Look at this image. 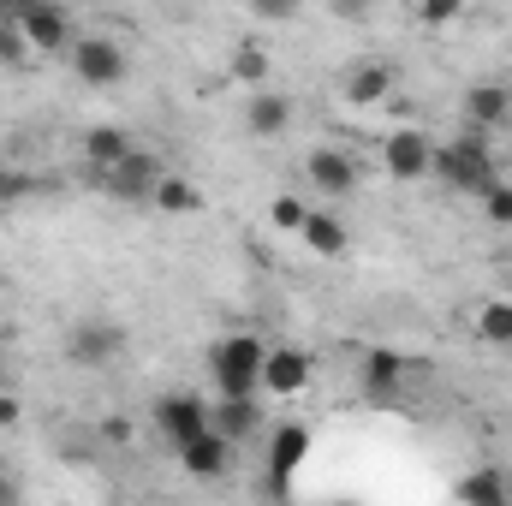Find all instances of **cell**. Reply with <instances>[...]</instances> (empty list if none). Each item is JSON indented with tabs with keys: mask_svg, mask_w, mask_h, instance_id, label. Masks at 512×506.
Here are the masks:
<instances>
[{
	"mask_svg": "<svg viewBox=\"0 0 512 506\" xmlns=\"http://www.w3.org/2000/svg\"><path fill=\"white\" fill-rule=\"evenodd\" d=\"M435 179H447L453 191H465V197H477V191H489L495 179H501V161H495V143H489V131H459V137H447V143H435Z\"/></svg>",
	"mask_w": 512,
	"mask_h": 506,
	"instance_id": "obj_1",
	"label": "cell"
},
{
	"mask_svg": "<svg viewBox=\"0 0 512 506\" xmlns=\"http://www.w3.org/2000/svg\"><path fill=\"white\" fill-rule=\"evenodd\" d=\"M262 358H268V340H256V334H221V340H209L215 393H262Z\"/></svg>",
	"mask_w": 512,
	"mask_h": 506,
	"instance_id": "obj_2",
	"label": "cell"
},
{
	"mask_svg": "<svg viewBox=\"0 0 512 506\" xmlns=\"http://www.w3.org/2000/svg\"><path fill=\"white\" fill-rule=\"evenodd\" d=\"M304 459H310V429L304 423H274L262 435V489L274 501H286L292 495V477L304 471Z\"/></svg>",
	"mask_w": 512,
	"mask_h": 506,
	"instance_id": "obj_3",
	"label": "cell"
},
{
	"mask_svg": "<svg viewBox=\"0 0 512 506\" xmlns=\"http://www.w3.org/2000/svg\"><path fill=\"white\" fill-rule=\"evenodd\" d=\"M120 352H126V328L108 316H78L66 328V364L72 370H108Z\"/></svg>",
	"mask_w": 512,
	"mask_h": 506,
	"instance_id": "obj_4",
	"label": "cell"
},
{
	"mask_svg": "<svg viewBox=\"0 0 512 506\" xmlns=\"http://www.w3.org/2000/svg\"><path fill=\"white\" fill-rule=\"evenodd\" d=\"M66 60H72V78H78L84 90H114V84H126V72H131L126 48H120L114 36H78V42L66 48Z\"/></svg>",
	"mask_w": 512,
	"mask_h": 506,
	"instance_id": "obj_5",
	"label": "cell"
},
{
	"mask_svg": "<svg viewBox=\"0 0 512 506\" xmlns=\"http://www.w3.org/2000/svg\"><path fill=\"white\" fill-rule=\"evenodd\" d=\"M304 179H310V191H322V197H358V185H364V161L352 155V149H340V143H322V149H310L304 155Z\"/></svg>",
	"mask_w": 512,
	"mask_h": 506,
	"instance_id": "obj_6",
	"label": "cell"
},
{
	"mask_svg": "<svg viewBox=\"0 0 512 506\" xmlns=\"http://www.w3.org/2000/svg\"><path fill=\"white\" fill-rule=\"evenodd\" d=\"M161 155H149V149H131L126 161H114L108 173H96V185L114 197V203H149L155 197V185H161Z\"/></svg>",
	"mask_w": 512,
	"mask_h": 506,
	"instance_id": "obj_7",
	"label": "cell"
},
{
	"mask_svg": "<svg viewBox=\"0 0 512 506\" xmlns=\"http://www.w3.org/2000/svg\"><path fill=\"white\" fill-rule=\"evenodd\" d=\"M310 376H316V358L304 346H268V358H262V393L268 399H298L310 387Z\"/></svg>",
	"mask_w": 512,
	"mask_h": 506,
	"instance_id": "obj_8",
	"label": "cell"
},
{
	"mask_svg": "<svg viewBox=\"0 0 512 506\" xmlns=\"http://www.w3.org/2000/svg\"><path fill=\"white\" fill-rule=\"evenodd\" d=\"M18 30H24V42H30L36 54H60V60H66V48L78 42V18L66 12V0H42Z\"/></svg>",
	"mask_w": 512,
	"mask_h": 506,
	"instance_id": "obj_9",
	"label": "cell"
},
{
	"mask_svg": "<svg viewBox=\"0 0 512 506\" xmlns=\"http://www.w3.org/2000/svg\"><path fill=\"white\" fill-rule=\"evenodd\" d=\"M382 167L393 173V179L417 185V179H429V173H435V143H429L417 126H399L382 143Z\"/></svg>",
	"mask_w": 512,
	"mask_h": 506,
	"instance_id": "obj_10",
	"label": "cell"
},
{
	"mask_svg": "<svg viewBox=\"0 0 512 506\" xmlns=\"http://www.w3.org/2000/svg\"><path fill=\"white\" fill-rule=\"evenodd\" d=\"M155 429H161L173 447H185L191 435L209 429V399H203V393H161V399H155Z\"/></svg>",
	"mask_w": 512,
	"mask_h": 506,
	"instance_id": "obj_11",
	"label": "cell"
},
{
	"mask_svg": "<svg viewBox=\"0 0 512 506\" xmlns=\"http://www.w3.org/2000/svg\"><path fill=\"white\" fill-rule=\"evenodd\" d=\"M179 453V471L185 477H203V483H215V477H227L233 471V459H239V447L221 435V429H203V435H191L185 447H173Z\"/></svg>",
	"mask_w": 512,
	"mask_h": 506,
	"instance_id": "obj_12",
	"label": "cell"
},
{
	"mask_svg": "<svg viewBox=\"0 0 512 506\" xmlns=\"http://www.w3.org/2000/svg\"><path fill=\"white\" fill-rule=\"evenodd\" d=\"M393 84H399V66H393V60H358V66L340 72V96H346V108H376V102L393 96Z\"/></svg>",
	"mask_w": 512,
	"mask_h": 506,
	"instance_id": "obj_13",
	"label": "cell"
},
{
	"mask_svg": "<svg viewBox=\"0 0 512 506\" xmlns=\"http://www.w3.org/2000/svg\"><path fill=\"white\" fill-rule=\"evenodd\" d=\"M209 429H221L233 447H245L262 435V405H256V393H215L209 399Z\"/></svg>",
	"mask_w": 512,
	"mask_h": 506,
	"instance_id": "obj_14",
	"label": "cell"
},
{
	"mask_svg": "<svg viewBox=\"0 0 512 506\" xmlns=\"http://www.w3.org/2000/svg\"><path fill=\"white\" fill-rule=\"evenodd\" d=\"M459 114H465V126H471V131H501L512 120V90L501 84V78H483V84H471V90H465Z\"/></svg>",
	"mask_w": 512,
	"mask_h": 506,
	"instance_id": "obj_15",
	"label": "cell"
},
{
	"mask_svg": "<svg viewBox=\"0 0 512 506\" xmlns=\"http://www.w3.org/2000/svg\"><path fill=\"white\" fill-rule=\"evenodd\" d=\"M298 239H304V251L322 256V262L352 256V227H346L334 209H310V215H304V227H298Z\"/></svg>",
	"mask_w": 512,
	"mask_h": 506,
	"instance_id": "obj_16",
	"label": "cell"
},
{
	"mask_svg": "<svg viewBox=\"0 0 512 506\" xmlns=\"http://www.w3.org/2000/svg\"><path fill=\"white\" fill-rule=\"evenodd\" d=\"M358 381H364V393H370L376 405H399L405 358H399V352H387V346H370V352H364V364H358Z\"/></svg>",
	"mask_w": 512,
	"mask_h": 506,
	"instance_id": "obj_17",
	"label": "cell"
},
{
	"mask_svg": "<svg viewBox=\"0 0 512 506\" xmlns=\"http://www.w3.org/2000/svg\"><path fill=\"white\" fill-rule=\"evenodd\" d=\"M286 126H292V96H280V90H268V84L251 90V102H245V131L268 143V137H280Z\"/></svg>",
	"mask_w": 512,
	"mask_h": 506,
	"instance_id": "obj_18",
	"label": "cell"
},
{
	"mask_svg": "<svg viewBox=\"0 0 512 506\" xmlns=\"http://www.w3.org/2000/svg\"><path fill=\"white\" fill-rule=\"evenodd\" d=\"M131 149H137V143H131L126 126H90V131H84V167H90V179H96V173H108L114 161H126Z\"/></svg>",
	"mask_w": 512,
	"mask_h": 506,
	"instance_id": "obj_19",
	"label": "cell"
},
{
	"mask_svg": "<svg viewBox=\"0 0 512 506\" xmlns=\"http://www.w3.org/2000/svg\"><path fill=\"white\" fill-rule=\"evenodd\" d=\"M227 78H233V84H245V90H262V84L274 78V54H268L256 36H245V42L233 48V60H227Z\"/></svg>",
	"mask_w": 512,
	"mask_h": 506,
	"instance_id": "obj_20",
	"label": "cell"
},
{
	"mask_svg": "<svg viewBox=\"0 0 512 506\" xmlns=\"http://www.w3.org/2000/svg\"><path fill=\"white\" fill-rule=\"evenodd\" d=\"M453 495L465 506H507V477H501L495 465H483V471H465V477L453 483Z\"/></svg>",
	"mask_w": 512,
	"mask_h": 506,
	"instance_id": "obj_21",
	"label": "cell"
},
{
	"mask_svg": "<svg viewBox=\"0 0 512 506\" xmlns=\"http://www.w3.org/2000/svg\"><path fill=\"white\" fill-rule=\"evenodd\" d=\"M161 215H197L203 209V191L191 185V179H179V173H161V185H155V197H149Z\"/></svg>",
	"mask_w": 512,
	"mask_h": 506,
	"instance_id": "obj_22",
	"label": "cell"
},
{
	"mask_svg": "<svg viewBox=\"0 0 512 506\" xmlns=\"http://www.w3.org/2000/svg\"><path fill=\"white\" fill-rule=\"evenodd\" d=\"M477 340L512 346V298H489V304L477 310Z\"/></svg>",
	"mask_w": 512,
	"mask_h": 506,
	"instance_id": "obj_23",
	"label": "cell"
},
{
	"mask_svg": "<svg viewBox=\"0 0 512 506\" xmlns=\"http://www.w3.org/2000/svg\"><path fill=\"white\" fill-rule=\"evenodd\" d=\"M42 185H36V173H24V167H12V161H0V209H18V203H30Z\"/></svg>",
	"mask_w": 512,
	"mask_h": 506,
	"instance_id": "obj_24",
	"label": "cell"
},
{
	"mask_svg": "<svg viewBox=\"0 0 512 506\" xmlns=\"http://www.w3.org/2000/svg\"><path fill=\"white\" fill-rule=\"evenodd\" d=\"M477 197H483V221H489V227H512V179L507 173H501L489 191H477Z\"/></svg>",
	"mask_w": 512,
	"mask_h": 506,
	"instance_id": "obj_25",
	"label": "cell"
},
{
	"mask_svg": "<svg viewBox=\"0 0 512 506\" xmlns=\"http://www.w3.org/2000/svg\"><path fill=\"white\" fill-rule=\"evenodd\" d=\"M304 215H310V203H304V197H274V203H268V221H274L280 233H298V227H304Z\"/></svg>",
	"mask_w": 512,
	"mask_h": 506,
	"instance_id": "obj_26",
	"label": "cell"
},
{
	"mask_svg": "<svg viewBox=\"0 0 512 506\" xmlns=\"http://www.w3.org/2000/svg\"><path fill=\"white\" fill-rule=\"evenodd\" d=\"M417 18H423L429 30H447V24L465 18V0H417Z\"/></svg>",
	"mask_w": 512,
	"mask_h": 506,
	"instance_id": "obj_27",
	"label": "cell"
},
{
	"mask_svg": "<svg viewBox=\"0 0 512 506\" xmlns=\"http://www.w3.org/2000/svg\"><path fill=\"white\" fill-rule=\"evenodd\" d=\"M30 54H36V48L24 42V30H18V24H0V66L18 72V66H30Z\"/></svg>",
	"mask_w": 512,
	"mask_h": 506,
	"instance_id": "obj_28",
	"label": "cell"
},
{
	"mask_svg": "<svg viewBox=\"0 0 512 506\" xmlns=\"http://www.w3.org/2000/svg\"><path fill=\"white\" fill-rule=\"evenodd\" d=\"M245 6H251V18H256V24H292L304 0H245Z\"/></svg>",
	"mask_w": 512,
	"mask_h": 506,
	"instance_id": "obj_29",
	"label": "cell"
},
{
	"mask_svg": "<svg viewBox=\"0 0 512 506\" xmlns=\"http://www.w3.org/2000/svg\"><path fill=\"white\" fill-rule=\"evenodd\" d=\"M328 12H334L340 24H364V18L376 12V0H328Z\"/></svg>",
	"mask_w": 512,
	"mask_h": 506,
	"instance_id": "obj_30",
	"label": "cell"
},
{
	"mask_svg": "<svg viewBox=\"0 0 512 506\" xmlns=\"http://www.w3.org/2000/svg\"><path fill=\"white\" fill-rule=\"evenodd\" d=\"M42 0H0V24H24Z\"/></svg>",
	"mask_w": 512,
	"mask_h": 506,
	"instance_id": "obj_31",
	"label": "cell"
},
{
	"mask_svg": "<svg viewBox=\"0 0 512 506\" xmlns=\"http://www.w3.org/2000/svg\"><path fill=\"white\" fill-rule=\"evenodd\" d=\"M18 417H24V399L18 393H0V429H18Z\"/></svg>",
	"mask_w": 512,
	"mask_h": 506,
	"instance_id": "obj_32",
	"label": "cell"
},
{
	"mask_svg": "<svg viewBox=\"0 0 512 506\" xmlns=\"http://www.w3.org/2000/svg\"><path fill=\"white\" fill-rule=\"evenodd\" d=\"M102 441H114V447L131 441V423H126V417H108V423H102Z\"/></svg>",
	"mask_w": 512,
	"mask_h": 506,
	"instance_id": "obj_33",
	"label": "cell"
},
{
	"mask_svg": "<svg viewBox=\"0 0 512 506\" xmlns=\"http://www.w3.org/2000/svg\"><path fill=\"white\" fill-rule=\"evenodd\" d=\"M24 495V483H12V477H0V501H18Z\"/></svg>",
	"mask_w": 512,
	"mask_h": 506,
	"instance_id": "obj_34",
	"label": "cell"
},
{
	"mask_svg": "<svg viewBox=\"0 0 512 506\" xmlns=\"http://www.w3.org/2000/svg\"><path fill=\"white\" fill-rule=\"evenodd\" d=\"M507 506H512V477H507Z\"/></svg>",
	"mask_w": 512,
	"mask_h": 506,
	"instance_id": "obj_35",
	"label": "cell"
}]
</instances>
